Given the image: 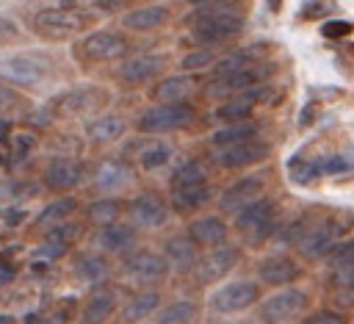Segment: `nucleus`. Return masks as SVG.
Here are the masks:
<instances>
[{
    "label": "nucleus",
    "mask_w": 354,
    "mask_h": 324,
    "mask_svg": "<svg viewBox=\"0 0 354 324\" xmlns=\"http://www.w3.org/2000/svg\"><path fill=\"white\" fill-rule=\"evenodd\" d=\"M100 22V14L88 6L83 8L80 3L69 0V3H55L47 8H39L30 17V33L41 42H77L83 36H88Z\"/></svg>",
    "instance_id": "nucleus-1"
},
{
    "label": "nucleus",
    "mask_w": 354,
    "mask_h": 324,
    "mask_svg": "<svg viewBox=\"0 0 354 324\" xmlns=\"http://www.w3.org/2000/svg\"><path fill=\"white\" fill-rule=\"evenodd\" d=\"M185 25L191 28V42L196 47H218L243 30V8L238 3H191Z\"/></svg>",
    "instance_id": "nucleus-2"
},
{
    "label": "nucleus",
    "mask_w": 354,
    "mask_h": 324,
    "mask_svg": "<svg viewBox=\"0 0 354 324\" xmlns=\"http://www.w3.org/2000/svg\"><path fill=\"white\" fill-rule=\"evenodd\" d=\"M108 105H111V89H105L100 83L66 86L44 102L50 116L61 119V122H75V119H88V116L94 119V116L105 114Z\"/></svg>",
    "instance_id": "nucleus-3"
},
{
    "label": "nucleus",
    "mask_w": 354,
    "mask_h": 324,
    "mask_svg": "<svg viewBox=\"0 0 354 324\" xmlns=\"http://www.w3.org/2000/svg\"><path fill=\"white\" fill-rule=\"evenodd\" d=\"M133 50L136 47L124 30H91L88 36L72 44V58L83 69H91V66H105L113 61L122 64L124 58L133 55Z\"/></svg>",
    "instance_id": "nucleus-4"
},
{
    "label": "nucleus",
    "mask_w": 354,
    "mask_h": 324,
    "mask_svg": "<svg viewBox=\"0 0 354 324\" xmlns=\"http://www.w3.org/2000/svg\"><path fill=\"white\" fill-rule=\"evenodd\" d=\"M58 75V64L50 53H33L22 50L14 55L0 58V83L19 86V89H36Z\"/></svg>",
    "instance_id": "nucleus-5"
},
{
    "label": "nucleus",
    "mask_w": 354,
    "mask_h": 324,
    "mask_svg": "<svg viewBox=\"0 0 354 324\" xmlns=\"http://www.w3.org/2000/svg\"><path fill=\"white\" fill-rule=\"evenodd\" d=\"M354 222L351 213H329L326 219L318 222H299L296 224V246L301 249L304 258H321V255H332L337 246V238L348 230V224Z\"/></svg>",
    "instance_id": "nucleus-6"
},
{
    "label": "nucleus",
    "mask_w": 354,
    "mask_h": 324,
    "mask_svg": "<svg viewBox=\"0 0 354 324\" xmlns=\"http://www.w3.org/2000/svg\"><path fill=\"white\" fill-rule=\"evenodd\" d=\"M194 119H196V108L191 102H160V105H149L138 114L136 130L141 136H160V133L183 130Z\"/></svg>",
    "instance_id": "nucleus-7"
},
{
    "label": "nucleus",
    "mask_w": 354,
    "mask_h": 324,
    "mask_svg": "<svg viewBox=\"0 0 354 324\" xmlns=\"http://www.w3.org/2000/svg\"><path fill=\"white\" fill-rule=\"evenodd\" d=\"M171 58L166 53H133L130 58H124L119 66H116V80L127 89H136V86H144L149 80H160L166 78L163 72L169 69Z\"/></svg>",
    "instance_id": "nucleus-8"
},
{
    "label": "nucleus",
    "mask_w": 354,
    "mask_h": 324,
    "mask_svg": "<svg viewBox=\"0 0 354 324\" xmlns=\"http://www.w3.org/2000/svg\"><path fill=\"white\" fill-rule=\"evenodd\" d=\"M171 271L169 260L163 258V252H155V249H133L130 255L122 258V274L130 280V282H138V285H147V288H155L160 280H166Z\"/></svg>",
    "instance_id": "nucleus-9"
},
{
    "label": "nucleus",
    "mask_w": 354,
    "mask_h": 324,
    "mask_svg": "<svg viewBox=\"0 0 354 324\" xmlns=\"http://www.w3.org/2000/svg\"><path fill=\"white\" fill-rule=\"evenodd\" d=\"M277 227V219H274V202L268 197H260L257 202L246 205L243 210L235 213V230L243 235V241L249 246H257L263 244Z\"/></svg>",
    "instance_id": "nucleus-10"
},
{
    "label": "nucleus",
    "mask_w": 354,
    "mask_h": 324,
    "mask_svg": "<svg viewBox=\"0 0 354 324\" xmlns=\"http://www.w3.org/2000/svg\"><path fill=\"white\" fill-rule=\"evenodd\" d=\"M271 75V66L268 64H252V66H246V69H238V72H232V75H224V78H210L207 83H205V94L207 97H224V100H230V97H235V94H241V91H249V89H257V86H263V80Z\"/></svg>",
    "instance_id": "nucleus-11"
},
{
    "label": "nucleus",
    "mask_w": 354,
    "mask_h": 324,
    "mask_svg": "<svg viewBox=\"0 0 354 324\" xmlns=\"http://www.w3.org/2000/svg\"><path fill=\"white\" fill-rule=\"evenodd\" d=\"M133 163L124 161L122 155H108V158H100L91 169V188L105 194V197H113L116 191L127 188L133 183Z\"/></svg>",
    "instance_id": "nucleus-12"
},
{
    "label": "nucleus",
    "mask_w": 354,
    "mask_h": 324,
    "mask_svg": "<svg viewBox=\"0 0 354 324\" xmlns=\"http://www.w3.org/2000/svg\"><path fill=\"white\" fill-rule=\"evenodd\" d=\"M171 205L160 191H141L127 202V216L136 227L144 230H158L169 222Z\"/></svg>",
    "instance_id": "nucleus-13"
},
{
    "label": "nucleus",
    "mask_w": 354,
    "mask_h": 324,
    "mask_svg": "<svg viewBox=\"0 0 354 324\" xmlns=\"http://www.w3.org/2000/svg\"><path fill=\"white\" fill-rule=\"evenodd\" d=\"M83 177H86V166H83L80 158H75V155H55V158L47 161L41 183H44L47 191L66 197V191L77 188L83 183Z\"/></svg>",
    "instance_id": "nucleus-14"
},
{
    "label": "nucleus",
    "mask_w": 354,
    "mask_h": 324,
    "mask_svg": "<svg viewBox=\"0 0 354 324\" xmlns=\"http://www.w3.org/2000/svg\"><path fill=\"white\" fill-rule=\"evenodd\" d=\"M122 296H124L122 285H100V288H94L91 296L80 307L77 324H108L113 316H119Z\"/></svg>",
    "instance_id": "nucleus-15"
},
{
    "label": "nucleus",
    "mask_w": 354,
    "mask_h": 324,
    "mask_svg": "<svg viewBox=\"0 0 354 324\" xmlns=\"http://www.w3.org/2000/svg\"><path fill=\"white\" fill-rule=\"evenodd\" d=\"M274 91L268 86H257V89H249V91H241L224 102H218L213 108V119L216 122H224V125H238V122H249L252 111L260 105V102H268L274 100L271 97Z\"/></svg>",
    "instance_id": "nucleus-16"
},
{
    "label": "nucleus",
    "mask_w": 354,
    "mask_h": 324,
    "mask_svg": "<svg viewBox=\"0 0 354 324\" xmlns=\"http://www.w3.org/2000/svg\"><path fill=\"white\" fill-rule=\"evenodd\" d=\"M260 299V285L252 280H232L227 285H221L218 291L210 294L207 305L213 313H238L252 307Z\"/></svg>",
    "instance_id": "nucleus-17"
},
{
    "label": "nucleus",
    "mask_w": 354,
    "mask_h": 324,
    "mask_svg": "<svg viewBox=\"0 0 354 324\" xmlns=\"http://www.w3.org/2000/svg\"><path fill=\"white\" fill-rule=\"evenodd\" d=\"M238 258H241V252H238V246H232V244L213 246V249H207L205 255H199L196 266L191 269V277H194L196 285H210V282L221 280V277L238 263Z\"/></svg>",
    "instance_id": "nucleus-18"
},
{
    "label": "nucleus",
    "mask_w": 354,
    "mask_h": 324,
    "mask_svg": "<svg viewBox=\"0 0 354 324\" xmlns=\"http://www.w3.org/2000/svg\"><path fill=\"white\" fill-rule=\"evenodd\" d=\"M304 307H307V294L301 288H285L279 294H271L257 307V318L263 324H282V321L299 316Z\"/></svg>",
    "instance_id": "nucleus-19"
},
{
    "label": "nucleus",
    "mask_w": 354,
    "mask_h": 324,
    "mask_svg": "<svg viewBox=\"0 0 354 324\" xmlns=\"http://www.w3.org/2000/svg\"><path fill=\"white\" fill-rule=\"evenodd\" d=\"M83 230H86V227H83V222H77V219H69V222H64V224H55V227L44 230L36 258L50 260V263L58 260V258H64V255L83 238Z\"/></svg>",
    "instance_id": "nucleus-20"
},
{
    "label": "nucleus",
    "mask_w": 354,
    "mask_h": 324,
    "mask_svg": "<svg viewBox=\"0 0 354 324\" xmlns=\"http://www.w3.org/2000/svg\"><path fill=\"white\" fill-rule=\"evenodd\" d=\"M271 155V144L263 141V138H252V141H243V144H235V147H227V150H216L213 161L218 169H243V166H254L260 161H266Z\"/></svg>",
    "instance_id": "nucleus-21"
},
{
    "label": "nucleus",
    "mask_w": 354,
    "mask_h": 324,
    "mask_svg": "<svg viewBox=\"0 0 354 324\" xmlns=\"http://www.w3.org/2000/svg\"><path fill=\"white\" fill-rule=\"evenodd\" d=\"M169 19H171V8L166 3H147V6H136L124 11L119 17V25L133 33H152V30L166 28Z\"/></svg>",
    "instance_id": "nucleus-22"
},
{
    "label": "nucleus",
    "mask_w": 354,
    "mask_h": 324,
    "mask_svg": "<svg viewBox=\"0 0 354 324\" xmlns=\"http://www.w3.org/2000/svg\"><path fill=\"white\" fill-rule=\"evenodd\" d=\"M138 241V227L133 222H113L105 227H97L94 233V244L102 255H122V252H133Z\"/></svg>",
    "instance_id": "nucleus-23"
},
{
    "label": "nucleus",
    "mask_w": 354,
    "mask_h": 324,
    "mask_svg": "<svg viewBox=\"0 0 354 324\" xmlns=\"http://www.w3.org/2000/svg\"><path fill=\"white\" fill-rule=\"evenodd\" d=\"M196 89H199V78L196 75L174 72V75H166L158 83H152L149 100H152V105H160V102H188V97Z\"/></svg>",
    "instance_id": "nucleus-24"
},
{
    "label": "nucleus",
    "mask_w": 354,
    "mask_h": 324,
    "mask_svg": "<svg viewBox=\"0 0 354 324\" xmlns=\"http://www.w3.org/2000/svg\"><path fill=\"white\" fill-rule=\"evenodd\" d=\"M111 271H113L111 269V260L102 252H77L72 258V277L77 282H83V285L100 288L111 277Z\"/></svg>",
    "instance_id": "nucleus-25"
},
{
    "label": "nucleus",
    "mask_w": 354,
    "mask_h": 324,
    "mask_svg": "<svg viewBox=\"0 0 354 324\" xmlns=\"http://www.w3.org/2000/svg\"><path fill=\"white\" fill-rule=\"evenodd\" d=\"M210 199H213V186H210V183L171 186V194H169V205H171V210L180 213V216H188V213L202 210L205 205H210Z\"/></svg>",
    "instance_id": "nucleus-26"
},
{
    "label": "nucleus",
    "mask_w": 354,
    "mask_h": 324,
    "mask_svg": "<svg viewBox=\"0 0 354 324\" xmlns=\"http://www.w3.org/2000/svg\"><path fill=\"white\" fill-rule=\"evenodd\" d=\"M263 197V177H241L232 186H227L218 194V208L221 210H243L246 205L257 202Z\"/></svg>",
    "instance_id": "nucleus-27"
},
{
    "label": "nucleus",
    "mask_w": 354,
    "mask_h": 324,
    "mask_svg": "<svg viewBox=\"0 0 354 324\" xmlns=\"http://www.w3.org/2000/svg\"><path fill=\"white\" fill-rule=\"evenodd\" d=\"M160 302H163V294L158 288H144V291L133 294L119 310V324H138V321L149 318L152 313H158L163 307Z\"/></svg>",
    "instance_id": "nucleus-28"
},
{
    "label": "nucleus",
    "mask_w": 354,
    "mask_h": 324,
    "mask_svg": "<svg viewBox=\"0 0 354 324\" xmlns=\"http://www.w3.org/2000/svg\"><path fill=\"white\" fill-rule=\"evenodd\" d=\"M127 133V119L122 114L105 111L86 122V138L91 144H113Z\"/></svg>",
    "instance_id": "nucleus-29"
},
{
    "label": "nucleus",
    "mask_w": 354,
    "mask_h": 324,
    "mask_svg": "<svg viewBox=\"0 0 354 324\" xmlns=\"http://www.w3.org/2000/svg\"><path fill=\"white\" fill-rule=\"evenodd\" d=\"M227 233H230V227H227V222L221 216H199L185 230V235L196 246H210V249L213 246H221L227 241Z\"/></svg>",
    "instance_id": "nucleus-30"
},
{
    "label": "nucleus",
    "mask_w": 354,
    "mask_h": 324,
    "mask_svg": "<svg viewBox=\"0 0 354 324\" xmlns=\"http://www.w3.org/2000/svg\"><path fill=\"white\" fill-rule=\"evenodd\" d=\"M171 158H174V147L166 144V141H160V138H149V141L138 144V147H136V155H133L136 166H138L141 172H147V174L166 169V166L171 163Z\"/></svg>",
    "instance_id": "nucleus-31"
},
{
    "label": "nucleus",
    "mask_w": 354,
    "mask_h": 324,
    "mask_svg": "<svg viewBox=\"0 0 354 324\" xmlns=\"http://www.w3.org/2000/svg\"><path fill=\"white\" fill-rule=\"evenodd\" d=\"M163 258L169 260V266H171L174 271H191V269L196 266V260H199V246H196L185 233H180V235L166 238V244H163Z\"/></svg>",
    "instance_id": "nucleus-32"
},
{
    "label": "nucleus",
    "mask_w": 354,
    "mask_h": 324,
    "mask_svg": "<svg viewBox=\"0 0 354 324\" xmlns=\"http://www.w3.org/2000/svg\"><path fill=\"white\" fill-rule=\"evenodd\" d=\"M257 274L266 285H288L293 282L301 271H299V263L290 260L288 255H268L266 260H260L257 266Z\"/></svg>",
    "instance_id": "nucleus-33"
},
{
    "label": "nucleus",
    "mask_w": 354,
    "mask_h": 324,
    "mask_svg": "<svg viewBox=\"0 0 354 324\" xmlns=\"http://www.w3.org/2000/svg\"><path fill=\"white\" fill-rule=\"evenodd\" d=\"M80 310H77V302L75 299H55L53 305L36 310V313H28L22 318V324H72V318H77Z\"/></svg>",
    "instance_id": "nucleus-34"
},
{
    "label": "nucleus",
    "mask_w": 354,
    "mask_h": 324,
    "mask_svg": "<svg viewBox=\"0 0 354 324\" xmlns=\"http://www.w3.org/2000/svg\"><path fill=\"white\" fill-rule=\"evenodd\" d=\"M77 199L75 197H58V199H53L50 205H44L36 216H33V222H30V227L33 230H41V227H55V224H64V222H69V216L77 210Z\"/></svg>",
    "instance_id": "nucleus-35"
},
{
    "label": "nucleus",
    "mask_w": 354,
    "mask_h": 324,
    "mask_svg": "<svg viewBox=\"0 0 354 324\" xmlns=\"http://www.w3.org/2000/svg\"><path fill=\"white\" fill-rule=\"evenodd\" d=\"M202 316V305L194 299H174L155 313V324H196Z\"/></svg>",
    "instance_id": "nucleus-36"
},
{
    "label": "nucleus",
    "mask_w": 354,
    "mask_h": 324,
    "mask_svg": "<svg viewBox=\"0 0 354 324\" xmlns=\"http://www.w3.org/2000/svg\"><path fill=\"white\" fill-rule=\"evenodd\" d=\"M257 133H260V125L252 122V119L249 122H238V125H224L210 136V144H213V150H227V147H235V144L257 138Z\"/></svg>",
    "instance_id": "nucleus-37"
},
{
    "label": "nucleus",
    "mask_w": 354,
    "mask_h": 324,
    "mask_svg": "<svg viewBox=\"0 0 354 324\" xmlns=\"http://www.w3.org/2000/svg\"><path fill=\"white\" fill-rule=\"evenodd\" d=\"M122 213H127V202L119 199V197H100L94 202L86 205V219L97 227H105V224H113L122 219Z\"/></svg>",
    "instance_id": "nucleus-38"
},
{
    "label": "nucleus",
    "mask_w": 354,
    "mask_h": 324,
    "mask_svg": "<svg viewBox=\"0 0 354 324\" xmlns=\"http://www.w3.org/2000/svg\"><path fill=\"white\" fill-rule=\"evenodd\" d=\"M252 64H257V53H254V47H243V50H232V53L221 55L210 72H213V78H224V75H232Z\"/></svg>",
    "instance_id": "nucleus-39"
},
{
    "label": "nucleus",
    "mask_w": 354,
    "mask_h": 324,
    "mask_svg": "<svg viewBox=\"0 0 354 324\" xmlns=\"http://www.w3.org/2000/svg\"><path fill=\"white\" fill-rule=\"evenodd\" d=\"M33 150H36V136H33V133H28V130H22V133H11L6 161H8L11 166H19V163H25V161L33 155Z\"/></svg>",
    "instance_id": "nucleus-40"
},
{
    "label": "nucleus",
    "mask_w": 354,
    "mask_h": 324,
    "mask_svg": "<svg viewBox=\"0 0 354 324\" xmlns=\"http://www.w3.org/2000/svg\"><path fill=\"white\" fill-rule=\"evenodd\" d=\"M191 183H207V169L202 161L188 158L171 172V186H191Z\"/></svg>",
    "instance_id": "nucleus-41"
},
{
    "label": "nucleus",
    "mask_w": 354,
    "mask_h": 324,
    "mask_svg": "<svg viewBox=\"0 0 354 324\" xmlns=\"http://www.w3.org/2000/svg\"><path fill=\"white\" fill-rule=\"evenodd\" d=\"M216 50H207V47H196L191 53H185L180 58V69L185 75H194V72H202V69H213L216 66Z\"/></svg>",
    "instance_id": "nucleus-42"
},
{
    "label": "nucleus",
    "mask_w": 354,
    "mask_h": 324,
    "mask_svg": "<svg viewBox=\"0 0 354 324\" xmlns=\"http://www.w3.org/2000/svg\"><path fill=\"white\" fill-rule=\"evenodd\" d=\"M354 169V158L351 155H326V158H315L313 161V174H346Z\"/></svg>",
    "instance_id": "nucleus-43"
},
{
    "label": "nucleus",
    "mask_w": 354,
    "mask_h": 324,
    "mask_svg": "<svg viewBox=\"0 0 354 324\" xmlns=\"http://www.w3.org/2000/svg\"><path fill=\"white\" fill-rule=\"evenodd\" d=\"M39 194V186L33 180H6L0 183V197L8 202H25Z\"/></svg>",
    "instance_id": "nucleus-44"
},
{
    "label": "nucleus",
    "mask_w": 354,
    "mask_h": 324,
    "mask_svg": "<svg viewBox=\"0 0 354 324\" xmlns=\"http://www.w3.org/2000/svg\"><path fill=\"white\" fill-rule=\"evenodd\" d=\"M25 108H28V100H25L17 89L0 83V119H8V114H14V111H25Z\"/></svg>",
    "instance_id": "nucleus-45"
},
{
    "label": "nucleus",
    "mask_w": 354,
    "mask_h": 324,
    "mask_svg": "<svg viewBox=\"0 0 354 324\" xmlns=\"http://www.w3.org/2000/svg\"><path fill=\"white\" fill-rule=\"evenodd\" d=\"M19 42H22V28L11 17L0 14V47H11V44H19Z\"/></svg>",
    "instance_id": "nucleus-46"
},
{
    "label": "nucleus",
    "mask_w": 354,
    "mask_h": 324,
    "mask_svg": "<svg viewBox=\"0 0 354 324\" xmlns=\"http://www.w3.org/2000/svg\"><path fill=\"white\" fill-rule=\"evenodd\" d=\"M351 30H354V22H348V19H329L321 25V36H326V39H343Z\"/></svg>",
    "instance_id": "nucleus-47"
},
{
    "label": "nucleus",
    "mask_w": 354,
    "mask_h": 324,
    "mask_svg": "<svg viewBox=\"0 0 354 324\" xmlns=\"http://www.w3.org/2000/svg\"><path fill=\"white\" fill-rule=\"evenodd\" d=\"M351 260H354V238L346 241L343 246H337V249L329 255V271H335V269H340V266H346V263H351Z\"/></svg>",
    "instance_id": "nucleus-48"
},
{
    "label": "nucleus",
    "mask_w": 354,
    "mask_h": 324,
    "mask_svg": "<svg viewBox=\"0 0 354 324\" xmlns=\"http://www.w3.org/2000/svg\"><path fill=\"white\" fill-rule=\"evenodd\" d=\"M332 282H335L337 288L354 291V260L346 263V266H340V269H335V271H332Z\"/></svg>",
    "instance_id": "nucleus-49"
},
{
    "label": "nucleus",
    "mask_w": 354,
    "mask_h": 324,
    "mask_svg": "<svg viewBox=\"0 0 354 324\" xmlns=\"http://www.w3.org/2000/svg\"><path fill=\"white\" fill-rule=\"evenodd\" d=\"M97 14H116V11H122V6H130V3H124V0H94V3H88Z\"/></svg>",
    "instance_id": "nucleus-50"
},
{
    "label": "nucleus",
    "mask_w": 354,
    "mask_h": 324,
    "mask_svg": "<svg viewBox=\"0 0 354 324\" xmlns=\"http://www.w3.org/2000/svg\"><path fill=\"white\" fill-rule=\"evenodd\" d=\"M301 324H346L343 321V316H337V313H329V310H324V313H315V316H307Z\"/></svg>",
    "instance_id": "nucleus-51"
},
{
    "label": "nucleus",
    "mask_w": 354,
    "mask_h": 324,
    "mask_svg": "<svg viewBox=\"0 0 354 324\" xmlns=\"http://www.w3.org/2000/svg\"><path fill=\"white\" fill-rule=\"evenodd\" d=\"M17 266L11 263V260H6V258H0V288H6L8 282H14L17 280Z\"/></svg>",
    "instance_id": "nucleus-52"
},
{
    "label": "nucleus",
    "mask_w": 354,
    "mask_h": 324,
    "mask_svg": "<svg viewBox=\"0 0 354 324\" xmlns=\"http://www.w3.org/2000/svg\"><path fill=\"white\" fill-rule=\"evenodd\" d=\"M332 8V3H304V8H301V17H321V14H326Z\"/></svg>",
    "instance_id": "nucleus-53"
},
{
    "label": "nucleus",
    "mask_w": 354,
    "mask_h": 324,
    "mask_svg": "<svg viewBox=\"0 0 354 324\" xmlns=\"http://www.w3.org/2000/svg\"><path fill=\"white\" fill-rule=\"evenodd\" d=\"M0 324H19V321H17V316H14V313L0 310Z\"/></svg>",
    "instance_id": "nucleus-54"
},
{
    "label": "nucleus",
    "mask_w": 354,
    "mask_h": 324,
    "mask_svg": "<svg viewBox=\"0 0 354 324\" xmlns=\"http://www.w3.org/2000/svg\"><path fill=\"white\" fill-rule=\"evenodd\" d=\"M3 161H6V152H0V166H3Z\"/></svg>",
    "instance_id": "nucleus-55"
}]
</instances>
